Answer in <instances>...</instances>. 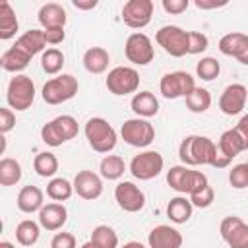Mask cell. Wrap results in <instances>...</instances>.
<instances>
[{
	"mask_svg": "<svg viewBox=\"0 0 248 248\" xmlns=\"http://www.w3.org/2000/svg\"><path fill=\"white\" fill-rule=\"evenodd\" d=\"M178 157L186 167H198V165H211L217 163V143L209 140L207 136H186L180 141Z\"/></svg>",
	"mask_w": 248,
	"mask_h": 248,
	"instance_id": "obj_1",
	"label": "cell"
},
{
	"mask_svg": "<svg viewBox=\"0 0 248 248\" xmlns=\"http://www.w3.org/2000/svg\"><path fill=\"white\" fill-rule=\"evenodd\" d=\"M83 134L87 138V143L91 145L93 151L97 153H108L116 147V130L108 124V120L101 118V116H93L85 122Z\"/></svg>",
	"mask_w": 248,
	"mask_h": 248,
	"instance_id": "obj_2",
	"label": "cell"
},
{
	"mask_svg": "<svg viewBox=\"0 0 248 248\" xmlns=\"http://www.w3.org/2000/svg\"><path fill=\"white\" fill-rule=\"evenodd\" d=\"M78 132H79L78 120L70 114H60L41 128V140L50 147H58V145L74 140L78 136Z\"/></svg>",
	"mask_w": 248,
	"mask_h": 248,
	"instance_id": "obj_3",
	"label": "cell"
},
{
	"mask_svg": "<svg viewBox=\"0 0 248 248\" xmlns=\"http://www.w3.org/2000/svg\"><path fill=\"white\" fill-rule=\"evenodd\" d=\"M78 89H79L78 78H74L72 74H62V76H56V78L48 79L43 85L41 97L46 105H60V103H66V101L74 99Z\"/></svg>",
	"mask_w": 248,
	"mask_h": 248,
	"instance_id": "obj_4",
	"label": "cell"
},
{
	"mask_svg": "<svg viewBox=\"0 0 248 248\" xmlns=\"http://www.w3.org/2000/svg\"><path fill=\"white\" fill-rule=\"evenodd\" d=\"M167 184L172 190L190 196L192 192L200 190L202 186H205L209 182H207V176L203 172L194 170V169H190L186 165H176V167H170L167 170Z\"/></svg>",
	"mask_w": 248,
	"mask_h": 248,
	"instance_id": "obj_5",
	"label": "cell"
},
{
	"mask_svg": "<svg viewBox=\"0 0 248 248\" xmlns=\"http://www.w3.org/2000/svg\"><path fill=\"white\" fill-rule=\"evenodd\" d=\"M6 101L10 108L16 110H27L35 101V83L29 76L17 74L10 79L6 89Z\"/></svg>",
	"mask_w": 248,
	"mask_h": 248,
	"instance_id": "obj_6",
	"label": "cell"
},
{
	"mask_svg": "<svg viewBox=\"0 0 248 248\" xmlns=\"http://www.w3.org/2000/svg\"><path fill=\"white\" fill-rule=\"evenodd\" d=\"M155 41L167 54L174 58L188 54V31L178 25H163L155 33Z\"/></svg>",
	"mask_w": 248,
	"mask_h": 248,
	"instance_id": "obj_7",
	"label": "cell"
},
{
	"mask_svg": "<svg viewBox=\"0 0 248 248\" xmlns=\"http://www.w3.org/2000/svg\"><path fill=\"white\" fill-rule=\"evenodd\" d=\"M248 149V143L246 140L240 136V132L236 128H231V130H225L217 141V163H215V169H225L231 165V161Z\"/></svg>",
	"mask_w": 248,
	"mask_h": 248,
	"instance_id": "obj_8",
	"label": "cell"
},
{
	"mask_svg": "<svg viewBox=\"0 0 248 248\" xmlns=\"http://www.w3.org/2000/svg\"><path fill=\"white\" fill-rule=\"evenodd\" d=\"M105 85L112 95H130L140 87V74L130 66H116L108 72Z\"/></svg>",
	"mask_w": 248,
	"mask_h": 248,
	"instance_id": "obj_9",
	"label": "cell"
},
{
	"mask_svg": "<svg viewBox=\"0 0 248 248\" xmlns=\"http://www.w3.org/2000/svg\"><path fill=\"white\" fill-rule=\"evenodd\" d=\"M120 136L132 147H147L155 140V128L145 118H130L120 126Z\"/></svg>",
	"mask_w": 248,
	"mask_h": 248,
	"instance_id": "obj_10",
	"label": "cell"
},
{
	"mask_svg": "<svg viewBox=\"0 0 248 248\" xmlns=\"http://www.w3.org/2000/svg\"><path fill=\"white\" fill-rule=\"evenodd\" d=\"M165 167V159L159 151H141L140 155H134L130 161V172L138 180H151L161 174Z\"/></svg>",
	"mask_w": 248,
	"mask_h": 248,
	"instance_id": "obj_11",
	"label": "cell"
},
{
	"mask_svg": "<svg viewBox=\"0 0 248 248\" xmlns=\"http://www.w3.org/2000/svg\"><path fill=\"white\" fill-rule=\"evenodd\" d=\"M196 89V81L188 72H169L159 81V91L165 99L188 97Z\"/></svg>",
	"mask_w": 248,
	"mask_h": 248,
	"instance_id": "obj_12",
	"label": "cell"
},
{
	"mask_svg": "<svg viewBox=\"0 0 248 248\" xmlns=\"http://www.w3.org/2000/svg\"><path fill=\"white\" fill-rule=\"evenodd\" d=\"M124 54L126 58L136 64V66H147L153 56H155V50H153V43L151 39L145 35V33H132L128 35L126 39V45H124Z\"/></svg>",
	"mask_w": 248,
	"mask_h": 248,
	"instance_id": "obj_13",
	"label": "cell"
},
{
	"mask_svg": "<svg viewBox=\"0 0 248 248\" xmlns=\"http://www.w3.org/2000/svg\"><path fill=\"white\" fill-rule=\"evenodd\" d=\"M153 16V2L151 0H128L122 6V21L130 29H143L149 25Z\"/></svg>",
	"mask_w": 248,
	"mask_h": 248,
	"instance_id": "obj_14",
	"label": "cell"
},
{
	"mask_svg": "<svg viewBox=\"0 0 248 248\" xmlns=\"http://www.w3.org/2000/svg\"><path fill=\"white\" fill-rule=\"evenodd\" d=\"M114 200H116L118 207L128 211V213H138L145 205V194L140 190V186H136L130 180H122L116 184Z\"/></svg>",
	"mask_w": 248,
	"mask_h": 248,
	"instance_id": "obj_15",
	"label": "cell"
},
{
	"mask_svg": "<svg viewBox=\"0 0 248 248\" xmlns=\"http://www.w3.org/2000/svg\"><path fill=\"white\" fill-rule=\"evenodd\" d=\"M221 238L229 248H248V223L236 215H229L219 225Z\"/></svg>",
	"mask_w": 248,
	"mask_h": 248,
	"instance_id": "obj_16",
	"label": "cell"
},
{
	"mask_svg": "<svg viewBox=\"0 0 248 248\" xmlns=\"http://www.w3.org/2000/svg\"><path fill=\"white\" fill-rule=\"evenodd\" d=\"M246 99H248V89L242 83H231L223 89L219 97V108L227 116L240 114L246 105Z\"/></svg>",
	"mask_w": 248,
	"mask_h": 248,
	"instance_id": "obj_17",
	"label": "cell"
},
{
	"mask_svg": "<svg viewBox=\"0 0 248 248\" xmlns=\"http://www.w3.org/2000/svg\"><path fill=\"white\" fill-rule=\"evenodd\" d=\"M74 192L81 200H97L103 194V178L93 170H79L74 178Z\"/></svg>",
	"mask_w": 248,
	"mask_h": 248,
	"instance_id": "obj_18",
	"label": "cell"
},
{
	"mask_svg": "<svg viewBox=\"0 0 248 248\" xmlns=\"http://www.w3.org/2000/svg\"><path fill=\"white\" fill-rule=\"evenodd\" d=\"M219 50L225 56H232L240 64L248 66V35L238 33V31L223 35L219 41Z\"/></svg>",
	"mask_w": 248,
	"mask_h": 248,
	"instance_id": "obj_19",
	"label": "cell"
},
{
	"mask_svg": "<svg viewBox=\"0 0 248 248\" xmlns=\"http://www.w3.org/2000/svg\"><path fill=\"white\" fill-rule=\"evenodd\" d=\"M149 248H180L182 234L170 225H157L147 234Z\"/></svg>",
	"mask_w": 248,
	"mask_h": 248,
	"instance_id": "obj_20",
	"label": "cell"
},
{
	"mask_svg": "<svg viewBox=\"0 0 248 248\" xmlns=\"http://www.w3.org/2000/svg\"><path fill=\"white\" fill-rule=\"evenodd\" d=\"M66 221H68V209L58 202L46 203L39 211V225L46 231H58L66 225Z\"/></svg>",
	"mask_w": 248,
	"mask_h": 248,
	"instance_id": "obj_21",
	"label": "cell"
},
{
	"mask_svg": "<svg viewBox=\"0 0 248 248\" xmlns=\"http://www.w3.org/2000/svg\"><path fill=\"white\" fill-rule=\"evenodd\" d=\"M16 203H17V209L23 211V213H35V211H41L43 205H45V196H43V190L39 186H23L16 198Z\"/></svg>",
	"mask_w": 248,
	"mask_h": 248,
	"instance_id": "obj_22",
	"label": "cell"
},
{
	"mask_svg": "<svg viewBox=\"0 0 248 248\" xmlns=\"http://www.w3.org/2000/svg\"><path fill=\"white\" fill-rule=\"evenodd\" d=\"M39 23L43 25V29H52V27H64L68 21L66 10L56 4V2H46L41 6L39 14H37Z\"/></svg>",
	"mask_w": 248,
	"mask_h": 248,
	"instance_id": "obj_23",
	"label": "cell"
},
{
	"mask_svg": "<svg viewBox=\"0 0 248 248\" xmlns=\"http://www.w3.org/2000/svg\"><path fill=\"white\" fill-rule=\"evenodd\" d=\"M14 46H17L19 50H23L25 54H29L31 58L39 52H45V46H46V41H45V33L43 29H29L25 31L21 37L16 39Z\"/></svg>",
	"mask_w": 248,
	"mask_h": 248,
	"instance_id": "obj_24",
	"label": "cell"
},
{
	"mask_svg": "<svg viewBox=\"0 0 248 248\" xmlns=\"http://www.w3.org/2000/svg\"><path fill=\"white\" fill-rule=\"evenodd\" d=\"M132 110L138 114V118H151L159 112V101L151 91H140L130 101Z\"/></svg>",
	"mask_w": 248,
	"mask_h": 248,
	"instance_id": "obj_25",
	"label": "cell"
},
{
	"mask_svg": "<svg viewBox=\"0 0 248 248\" xmlns=\"http://www.w3.org/2000/svg\"><path fill=\"white\" fill-rule=\"evenodd\" d=\"M81 62H83V68L89 74H103L108 68L110 56L103 46H91V48H87L83 52V60Z\"/></svg>",
	"mask_w": 248,
	"mask_h": 248,
	"instance_id": "obj_26",
	"label": "cell"
},
{
	"mask_svg": "<svg viewBox=\"0 0 248 248\" xmlns=\"http://www.w3.org/2000/svg\"><path fill=\"white\" fill-rule=\"evenodd\" d=\"M192 211H194V205L190 198H184V196H176L167 203V217L176 225L186 223L192 217Z\"/></svg>",
	"mask_w": 248,
	"mask_h": 248,
	"instance_id": "obj_27",
	"label": "cell"
},
{
	"mask_svg": "<svg viewBox=\"0 0 248 248\" xmlns=\"http://www.w3.org/2000/svg\"><path fill=\"white\" fill-rule=\"evenodd\" d=\"M29 62H31V56L25 54L23 50H19V48L14 46V45H12L8 50H4V54H2V58H0L2 68H4L6 72L16 74V76H17V72L25 70V68L29 66Z\"/></svg>",
	"mask_w": 248,
	"mask_h": 248,
	"instance_id": "obj_28",
	"label": "cell"
},
{
	"mask_svg": "<svg viewBox=\"0 0 248 248\" xmlns=\"http://www.w3.org/2000/svg\"><path fill=\"white\" fill-rule=\"evenodd\" d=\"M17 29H19V23H17V17H16L14 8L6 0L0 2V39L2 41H8V39L16 37Z\"/></svg>",
	"mask_w": 248,
	"mask_h": 248,
	"instance_id": "obj_29",
	"label": "cell"
},
{
	"mask_svg": "<svg viewBox=\"0 0 248 248\" xmlns=\"http://www.w3.org/2000/svg\"><path fill=\"white\" fill-rule=\"evenodd\" d=\"M126 170V163L120 155H107L101 159V165H99V172H101V178H107V180H118Z\"/></svg>",
	"mask_w": 248,
	"mask_h": 248,
	"instance_id": "obj_30",
	"label": "cell"
},
{
	"mask_svg": "<svg viewBox=\"0 0 248 248\" xmlns=\"http://www.w3.org/2000/svg\"><path fill=\"white\" fill-rule=\"evenodd\" d=\"M39 234H41V225L31 219H23L16 227V240L21 246H33L39 240Z\"/></svg>",
	"mask_w": 248,
	"mask_h": 248,
	"instance_id": "obj_31",
	"label": "cell"
},
{
	"mask_svg": "<svg viewBox=\"0 0 248 248\" xmlns=\"http://www.w3.org/2000/svg\"><path fill=\"white\" fill-rule=\"evenodd\" d=\"M33 169L43 178H52L58 170V159L50 151H43L33 159Z\"/></svg>",
	"mask_w": 248,
	"mask_h": 248,
	"instance_id": "obj_32",
	"label": "cell"
},
{
	"mask_svg": "<svg viewBox=\"0 0 248 248\" xmlns=\"http://www.w3.org/2000/svg\"><path fill=\"white\" fill-rule=\"evenodd\" d=\"M19 180H21V165L12 157H4L0 161V184L14 186Z\"/></svg>",
	"mask_w": 248,
	"mask_h": 248,
	"instance_id": "obj_33",
	"label": "cell"
},
{
	"mask_svg": "<svg viewBox=\"0 0 248 248\" xmlns=\"http://www.w3.org/2000/svg\"><path fill=\"white\" fill-rule=\"evenodd\" d=\"M89 240L99 248H118V234L108 225H97Z\"/></svg>",
	"mask_w": 248,
	"mask_h": 248,
	"instance_id": "obj_34",
	"label": "cell"
},
{
	"mask_svg": "<svg viewBox=\"0 0 248 248\" xmlns=\"http://www.w3.org/2000/svg\"><path fill=\"white\" fill-rule=\"evenodd\" d=\"M74 194V184L66 178H52L48 184H46V196L54 202H66L70 200Z\"/></svg>",
	"mask_w": 248,
	"mask_h": 248,
	"instance_id": "obj_35",
	"label": "cell"
},
{
	"mask_svg": "<svg viewBox=\"0 0 248 248\" xmlns=\"http://www.w3.org/2000/svg\"><path fill=\"white\" fill-rule=\"evenodd\" d=\"M211 107V93L203 87H196L188 97H186V108L190 112H205Z\"/></svg>",
	"mask_w": 248,
	"mask_h": 248,
	"instance_id": "obj_36",
	"label": "cell"
},
{
	"mask_svg": "<svg viewBox=\"0 0 248 248\" xmlns=\"http://www.w3.org/2000/svg\"><path fill=\"white\" fill-rule=\"evenodd\" d=\"M62 66H64V54H62V50H58V48H46L43 52V56H41V68H43L45 74L54 76V74H58L62 70Z\"/></svg>",
	"mask_w": 248,
	"mask_h": 248,
	"instance_id": "obj_37",
	"label": "cell"
},
{
	"mask_svg": "<svg viewBox=\"0 0 248 248\" xmlns=\"http://www.w3.org/2000/svg\"><path fill=\"white\" fill-rule=\"evenodd\" d=\"M219 72H221V64H219L215 58H211V56H205V58H202V60L196 64V74H198V78H202L203 81L215 79V78L219 76Z\"/></svg>",
	"mask_w": 248,
	"mask_h": 248,
	"instance_id": "obj_38",
	"label": "cell"
},
{
	"mask_svg": "<svg viewBox=\"0 0 248 248\" xmlns=\"http://www.w3.org/2000/svg\"><path fill=\"white\" fill-rule=\"evenodd\" d=\"M229 182L236 190L248 188V163H238L229 170Z\"/></svg>",
	"mask_w": 248,
	"mask_h": 248,
	"instance_id": "obj_39",
	"label": "cell"
},
{
	"mask_svg": "<svg viewBox=\"0 0 248 248\" xmlns=\"http://www.w3.org/2000/svg\"><path fill=\"white\" fill-rule=\"evenodd\" d=\"M188 198H190V202H192L194 207H209L213 203V200H215V192H213V188L209 184H205L200 190L192 192Z\"/></svg>",
	"mask_w": 248,
	"mask_h": 248,
	"instance_id": "obj_40",
	"label": "cell"
},
{
	"mask_svg": "<svg viewBox=\"0 0 248 248\" xmlns=\"http://www.w3.org/2000/svg\"><path fill=\"white\" fill-rule=\"evenodd\" d=\"M209 39L202 31H188V54H202L207 50Z\"/></svg>",
	"mask_w": 248,
	"mask_h": 248,
	"instance_id": "obj_41",
	"label": "cell"
},
{
	"mask_svg": "<svg viewBox=\"0 0 248 248\" xmlns=\"http://www.w3.org/2000/svg\"><path fill=\"white\" fill-rule=\"evenodd\" d=\"M14 126H16V114H14V110L8 108V107H2L0 108V132L2 134H8V132L14 130Z\"/></svg>",
	"mask_w": 248,
	"mask_h": 248,
	"instance_id": "obj_42",
	"label": "cell"
},
{
	"mask_svg": "<svg viewBox=\"0 0 248 248\" xmlns=\"http://www.w3.org/2000/svg\"><path fill=\"white\" fill-rule=\"evenodd\" d=\"M50 248H76V236L72 232H56L50 240Z\"/></svg>",
	"mask_w": 248,
	"mask_h": 248,
	"instance_id": "obj_43",
	"label": "cell"
},
{
	"mask_svg": "<svg viewBox=\"0 0 248 248\" xmlns=\"http://www.w3.org/2000/svg\"><path fill=\"white\" fill-rule=\"evenodd\" d=\"M161 6H163V10H165L167 14L178 16V14H182V12L188 10L190 2H188V0H163Z\"/></svg>",
	"mask_w": 248,
	"mask_h": 248,
	"instance_id": "obj_44",
	"label": "cell"
},
{
	"mask_svg": "<svg viewBox=\"0 0 248 248\" xmlns=\"http://www.w3.org/2000/svg\"><path fill=\"white\" fill-rule=\"evenodd\" d=\"M45 33V41L46 45H60L66 39V31L64 27H52V29H43Z\"/></svg>",
	"mask_w": 248,
	"mask_h": 248,
	"instance_id": "obj_45",
	"label": "cell"
},
{
	"mask_svg": "<svg viewBox=\"0 0 248 248\" xmlns=\"http://www.w3.org/2000/svg\"><path fill=\"white\" fill-rule=\"evenodd\" d=\"M194 4H196V8H200V10H215V8L227 6L229 2H227V0H194Z\"/></svg>",
	"mask_w": 248,
	"mask_h": 248,
	"instance_id": "obj_46",
	"label": "cell"
},
{
	"mask_svg": "<svg viewBox=\"0 0 248 248\" xmlns=\"http://www.w3.org/2000/svg\"><path fill=\"white\" fill-rule=\"evenodd\" d=\"M97 0H72V6L78 8V10H93L97 8Z\"/></svg>",
	"mask_w": 248,
	"mask_h": 248,
	"instance_id": "obj_47",
	"label": "cell"
},
{
	"mask_svg": "<svg viewBox=\"0 0 248 248\" xmlns=\"http://www.w3.org/2000/svg\"><path fill=\"white\" fill-rule=\"evenodd\" d=\"M238 132H240V136L246 140V143H248V114H244L240 120H238V124L234 126Z\"/></svg>",
	"mask_w": 248,
	"mask_h": 248,
	"instance_id": "obj_48",
	"label": "cell"
},
{
	"mask_svg": "<svg viewBox=\"0 0 248 248\" xmlns=\"http://www.w3.org/2000/svg\"><path fill=\"white\" fill-rule=\"evenodd\" d=\"M120 248H145L141 242H138V240H130V242H126L124 246H120Z\"/></svg>",
	"mask_w": 248,
	"mask_h": 248,
	"instance_id": "obj_49",
	"label": "cell"
},
{
	"mask_svg": "<svg viewBox=\"0 0 248 248\" xmlns=\"http://www.w3.org/2000/svg\"><path fill=\"white\" fill-rule=\"evenodd\" d=\"M0 248H16V246H14L12 242H8V240H2V242H0Z\"/></svg>",
	"mask_w": 248,
	"mask_h": 248,
	"instance_id": "obj_50",
	"label": "cell"
},
{
	"mask_svg": "<svg viewBox=\"0 0 248 248\" xmlns=\"http://www.w3.org/2000/svg\"><path fill=\"white\" fill-rule=\"evenodd\" d=\"M79 248H99V246H95V244H93V242L89 240V242H85V244H81Z\"/></svg>",
	"mask_w": 248,
	"mask_h": 248,
	"instance_id": "obj_51",
	"label": "cell"
},
{
	"mask_svg": "<svg viewBox=\"0 0 248 248\" xmlns=\"http://www.w3.org/2000/svg\"><path fill=\"white\" fill-rule=\"evenodd\" d=\"M246 163H248V161H246Z\"/></svg>",
	"mask_w": 248,
	"mask_h": 248,
	"instance_id": "obj_52",
	"label": "cell"
}]
</instances>
